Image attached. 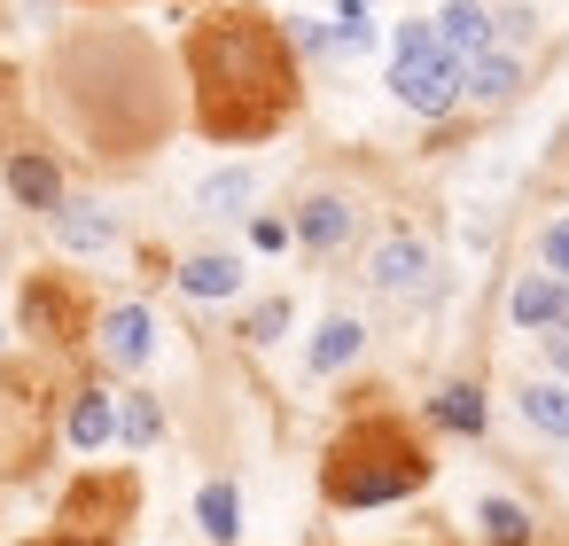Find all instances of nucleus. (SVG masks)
Wrapping results in <instances>:
<instances>
[{
  "label": "nucleus",
  "instance_id": "2eb2a0df",
  "mask_svg": "<svg viewBox=\"0 0 569 546\" xmlns=\"http://www.w3.org/2000/svg\"><path fill=\"white\" fill-rule=\"evenodd\" d=\"M522 421L546 437H569V383H530L522 390Z\"/></svg>",
  "mask_w": 569,
  "mask_h": 546
},
{
  "label": "nucleus",
  "instance_id": "1a4fd4ad",
  "mask_svg": "<svg viewBox=\"0 0 569 546\" xmlns=\"http://www.w3.org/2000/svg\"><path fill=\"white\" fill-rule=\"evenodd\" d=\"M9 196H17V203H32V211H56V203H63V180H56V165H48V157L17 149V157H9Z\"/></svg>",
  "mask_w": 569,
  "mask_h": 546
},
{
  "label": "nucleus",
  "instance_id": "5701e85b",
  "mask_svg": "<svg viewBox=\"0 0 569 546\" xmlns=\"http://www.w3.org/2000/svg\"><path fill=\"white\" fill-rule=\"evenodd\" d=\"M281 328H289V305H258L242 336H258V344H266V336H281Z\"/></svg>",
  "mask_w": 569,
  "mask_h": 546
},
{
  "label": "nucleus",
  "instance_id": "7ed1b4c3",
  "mask_svg": "<svg viewBox=\"0 0 569 546\" xmlns=\"http://www.w3.org/2000/svg\"><path fill=\"white\" fill-rule=\"evenodd\" d=\"M390 95L421 118H445L460 102V63L437 48L429 24H398V56H390Z\"/></svg>",
  "mask_w": 569,
  "mask_h": 546
},
{
  "label": "nucleus",
  "instance_id": "ddd939ff",
  "mask_svg": "<svg viewBox=\"0 0 569 546\" xmlns=\"http://www.w3.org/2000/svg\"><path fill=\"white\" fill-rule=\"evenodd\" d=\"M297 235H305L312 250H343V235H351V203H343V196H312V203L297 211Z\"/></svg>",
  "mask_w": 569,
  "mask_h": 546
},
{
  "label": "nucleus",
  "instance_id": "4be33fe9",
  "mask_svg": "<svg viewBox=\"0 0 569 546\" xmlns=\"http://www.w3.org/2000/svg\"><path fill=\"white\" fill-rule=\"evenodd\" d=\"M118 429H126V445H149V437H157V406H149V398H133V406L118 414Z\"/></svg>",
  "mask_w": 569,
  "mask_h": 546
},
{
  "label": "nucleus",
  "instance_id": "4468645a",
  "mask_svg": "<svg viewBox=\"0 0 569 546\" xmlns=\"http://www.w3.org/2000/svg\"><path fill=\"white\" fill-rule=\"evenodd\" d=\"M180 289H188V297H203V305H211V297H234V289H242V266H234L227 250H203V258H188V266H180Z\"/></svg>",
  "mask_w": 569,
  "mask_h": 546
},
{
  "label": "nucleus",
  "instance_id": "9b49d317",
  "mask_svg": "<svg viewBox=\"0 0 569 546\" xmlns=\"http://www.w3.org/2000/svg\"><path fill=\"white\" fill-rule=\"evenodd\" d=\"M522 87V63L515 56H476V63H460V95H476V102H507Z\"/></svg>",
  "mask_w": 569,
  "mask_h": 546
},
{
  "label": "nucleus",
  "instance_id": "bb28decb",
  "mask_svg": "<svg viewBox=\"0 0 569 546\" xmlns=\"http://www.w3.org/2000/svg\"><path fill=\"white\" fill-rule=\"evenodd\" d=\"M48 546H102V538H79V530H63V538H48Z\"/></svg>",
  "mask_w": 569,
  "mask_h": 546
},
{
  "label": "nucleus",
  "instance_id": "dca6fc26",
  "mask_svg": "<svg viewBox=\"0 0 569 546\" xmlns=\"http://www.w3.org/2000/svg\"><path fill=\"white\" fill-rule=\"evenodd\" d=\"M359 344H367V328H359V320H328V328L312 336V375H328V367L359 359Z\"/></svg>",
  "mask_w": 569,
  "mask_h": 546
},
{
  "label": "nucleus",
  "instance_id": "aec40b11",
  "mask_svg": "<svg viewBox=\"0 0 569 546\" xmlns=\"http://www.w3.org/2000/svg\"><path fill=\"white\" fill-rule=\"evenodd\" d=\"M483 530H491L499 546H522V538H530V515H522L515 499H483Z\"/></svg>",
  "mask_w": 569,
  "mask_h": 546
},
{
  "label": "nucleus",
  "instance_id": "423d86ee",
  "mask_svg": "<svg viewBox=\"0 0 569 546\" xmlns=\"http://www.w3.org/2000/svg\"><path fill=\"white\" fill-rule=\"evenodd\" d=\"M24 320H32V336H79V289H63L56 274H40L24 289Z\"/></svg>",
  "mask_w": 569,
  "mask_h": 546
},
{
  "label": "nucleus",
  "instance_id": "f257e3e1",
  "mask_svg": "<svg viewBox=\"0 0 569 546\" xmlns=\"http://www.w3.org/2000/svg\"><path fill=\"white\" fill-rule=\"evenodd\" d=\"M188 79H196V126L211 141H266L297 110V63L289 40L258 9H219L188 32Z\"/></svg>",
  "mask_w": 569,
  "mask_h": 546
},
{
  "label": "nucleus",
  "instance_id": "39448f33",
  "mask_svg": "<svg viewBox=\"0 0 569 546\" xmlns=\"http://www.w3.org/2000/svg\"><path fill=\"white\" fill-rule=\"evenodd\" d=\"M375 289H390V297H421V289H429V250H421L413 235H390V242L375 250Z\"/></svg>",
  "mask_w": 569,
  "mask_h": 546
},
{
  "label": "nucleus",
  "instance_id": "f3484780",
  "mask_svg": "<svg viewBox=\"0 0 569 546\" xmlns=\"http://www.w3.org/2000/svg\"><path fill=\"white\" fill-rule=\"evenodd\" d=\"M110 429H118L110 398H102V390H87V398L71 406V445H79V453H94V445H110Z\"/></svg>",
  "mask_w": 569,
  "mask_h": 546
},
{
  "label": "nucleus",
  "instance_id": "9d476101",
  "mask_svg": "<svg viewBox=\"0 0 569 546\" xmlns=\"http://www.w3.org/2000/svg\"><path fill=\"white\" fill-rule=\"evenodd\" d=\"M515 320L522 328H561L569 320V281H546V274L515 281Z\"/></svg>",
  "mask_w": 569,
  "mask_h": 546
},
{
  "label": "nucleus",
  "instance_id": "a211bd4d",
  "mask_svg": "<svg viewBox=\"0 0 569 546\" xmlns=\"http://www.w3.org/2000/svg\"><path fill=\"white\" fill-rule=\"evenodd\" d=\"M437 421H445V429H460V437H476V429H483V390H476V383L437 390Z\"/></svg>",
  "mask_w": 569,
  "mask_h": 546
},
{
  "label": "nucleus",
  "instance_id": "20e7f679",
  "mask_svg": "<svg viewBox=\"0 0 569 546\" xmlns=\"http://www.w3.org/2000/svg\"><path fill=\"white\" fill-rule=\"evenodd\" d=\"M429 32H437V48H445L452 63L491 56V9H476V0H452L445 17H429Z\"/></svg>",
  "mask_w": 569,
  "mask_h": 546
},
{
  "label": "nucleus",
  "instance_id": "f8f14e48",
  "mask_svg": "<svg viewBox=\"0 0 569 546\" xmlns=\"http://www.w3.org/2000/svg\"><path fill=\"white\" fill-rule=\"evenodd\" d=\"M250 196H258V172H250V165H234V172H211V180L196 188V211H203V219H234Z\"/></svg>",
  "mask_w": 569,
  "mask_h": 546
},
{
  "label": "nucleus",
  "instance_id": "412c9836",
  "mask_svg": "<svg viewBox=\"0 0 569 546\" xmlns=\"http://www.w3.org/2000/svg\"><path fill=\"white\" fill-rule=\"evenodd\" d=\"M328 48H336V56H359V48H375V24H367V9H343V17L328 24Z\"/></svg>",
  "mask_w": 569,
  "mask_h": 546
},
{
  "label": "nucleus",
  "instance_id": "b1692460",
  "mask_svg": "<svg viewBox=\"0 0 569 546\" xmlns=\"http://www.w3.org/2000/svg\"><path fill=\"white\" fill-rule=\"evenodd\" d=\"M546 266L569 281V219H561V227H546Z\"/></svg>",
  "mask_w": 569,
  "mask_h": 546
},
{
  "label": "nucleus",
  "instance_id": "6ab92c4d",
  "mask_svg": "<svg viewBox=\"0 0 569 546\" xmlns=\"http://www.w3.org/2000/svg\"><path fill=\"white\" fill-rule=\"evenodd\" d=\"M196 523H203L211 538H234V530H242V499H234V484H203V499H196Z\"/></svg>",
  "mask_w": 569,
  "mask_h": 546
},
{
  "label": "nucleus",
  "instance_id": "f03ea898",
  "mask_svg": "<svg viewBox=\"0 0 569 546\" xmlns=\"http://www.w3.org/2000/svg\"><path fill=\"white\" fill-rule=\"evenodd\" d=\"M421 476H429V453L390 421V414H367V421H351L336 445H328V499L336 507H382V499H406V492H421Z\"/></svg>",
  "mask_w": 569,
  "mask_h": 546
},
{
  "label": "nucleus",
  "instance_id": "cd10ccee",
  "mask_svg": "<svg viewBox=\"0 0 569 546\" xmlns=\"http://www.w3.org/2000/svg\"><path fill=\"white\" fill-rule=\"evenodd\" d=\"M343 9H367V0H343Z\"/></svg>",
  "mask_w": 569,
  "mask_h": 546
},
{
  "label": "nucleus",
  "instance_id": "6e6552de",
  "mask_svg": "<svg viewBox=\"0 0 569 546\" xmlns=\"http://www.w3.org/2000/svg\"><path fill=\"white\" fill-rule=\"evenodd\" d=\"M56 235H63V250H110L118 242V219L102 211V203H56Z\"/></svg>",
  "mask_w": 569,
  "mask_h": 546
},
{
  "label": "nucleus",
  "instance_id": "a878e982",
  "mask_svg": "<svg viewBox=\"0 0 569 546\" xmlns=\"http://www.w3.org/2000/svg\"><path fill=\"white\" fill-rule=\"evenodd\" d=\"M546 359H553V367H561V383H569V320L546 336Z\"/></svg>",
  "mask_w": 569,
  "mask_h": 546
},
{
  "label": "nucleus",
  "instance_id": "0eeeda50",
  "mask_svg": "<svg viewBox=\"0 0 569 546\" xmlns=\"http://www.w3.org/2000/svg\"><path fill=\"white\" fill-rule=\"evenodd\" d=\"M102 351H110L118 367H141V359L157 351V320H149L141 305H118V312L102 320Z\"/></svg>",
  "mask_w": 569,
  "mask_h": 546
},
{
  "label": "nucleus",
  "instance_id": "393cba45",
  "mask_svg": "<svg viewBox=\"0 0 569 546\" xmlns=\"http://www.w3.org/2000/svg\"><path fill=\"white\" fill-rule=\"evenodd\" d=\"M250 242H258V250H281L289 227H281V219H250Z\"/></svg>",
  "mask_w": 569,
  "mask_h": 546
}]
</instances>
